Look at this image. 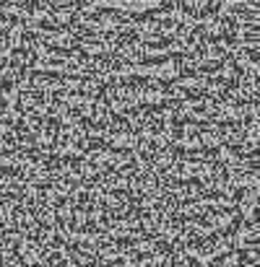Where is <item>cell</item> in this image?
I'll return each instance as SVG.
<instances>
[{
	"label": "cell",
	"mask_w": 260,
	"mask_h": 267,
	"mask_svg": "<svg viewBox=\"0 0 260 267\" xmlns=\"http://www.w3.org/2000/svg\"><path fill=\"white\" fill-rule=\"evenodd\" d=\"M252 135H255V140H257V143H260V120H257V125H255V127H252Z\"/></svg>",
	"instance_id": "1"
}]
</instances>
